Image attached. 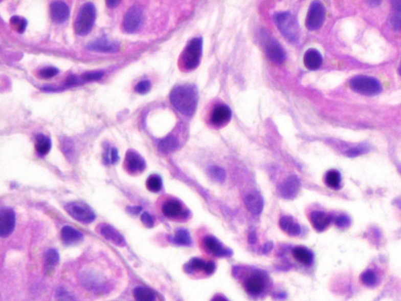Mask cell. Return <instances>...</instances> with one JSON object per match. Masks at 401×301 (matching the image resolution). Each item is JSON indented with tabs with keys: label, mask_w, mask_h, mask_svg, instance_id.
Listing matches in <instances>:
<instances>
[{
	"label": "cell",
	"mask_w": 401,
	"mask_h": 301,
	"mask_svg": "<svg viewBox=\"0 0 401 301\" xmlns=\"http://www.w3.org/2000/svg\"><path fill=\"white\" fill-rule=\"evenodd\" d=\"M170 100L174 107L182 114L191 116L197 105V89L191 85H178L171 92Z\"/></svg>",
	"instance_id": "obj_1"
},
{
	"label": "cell",
	"mask_w": 401,
	"mask_h": 301,
	"mask_svg": "<svg viewBox=\"0 0 401 301\" xmlns=\"http://www.w3.org/2000/svg\"><path fill=\"white\" fill-rule=\"evenodd\" d=\"M96 15L97 11L95 6L92 3L83 4L74 22L75 32L82 36L88 35L94 27Z\"/></svg>",
	"instance_id": "obj_2"
},
{
	"label": "cell",
	"mask_w": 401,
	"mask_h": 301,
	"mask_svg": "<svg viewBox=\"0 0 401 301\" xmlns=\"http://www.w3.org/2000/svg\"><path fill=\"white\" fill-rule=\"evenodd\" d=\"M274 22L281 33L291 42H296L299 37V26L296 17L289 12H281L274 15Z\"/></svg>",
	"instance_id": "obj_3"
},
{
	"label": "cell",
	"mask_w": 401,
	"mask_h": 301,
	"mask_svg": "<svg viewBox=\"0 0 401 301\" xmlns=\"http://www.w3.org/2000/svg\"><path fill=\"white\" fill-rule=\"evenodd\" d=\"M203 54V39L194 38L187 44L181 57L182 67L187 70L195 69L200 63Z\"/></svg>",
	"instance_id": "obj_4"
},
{
	"label": "cell",
	"mask_w": 401,
	"mask_h": 301,
	"mask_svg": "<svg viewBox=\"0 0 401 301\" xmlns=\"http://www.w3.org/2000/svg\"><path fill=\"white\" fill-rule=\"evenodd\" d=\"M65 209L72 218L83 224H90L93 222L96 218L94 211L91 209V206L83 202L75 201L68 203L65 206Z\"/></svg>",
	"instance_id": "obj_5"
},
{
	"label": "cell",
	"mask_w": 401,
	"mask_h": 301,
	"mask_svg": "<svg viewBox=\"0 0 401 301\" xmlns=\"http://www.w3.org/2000/svg\"><path fill=\"white\" fill-rule=\"evenodd\" d=\"M350 87L355 92L365 95H375L382 87L377 79L368 76H357L350 81Z\"/></svg>",
	"instance_id": "obj_6"
},
{
	"label": "cell",
	"mask_w": 401,
	"mask_h": 301,
	"mask_svg": "<svg viewBox=\"0 0 401 301\" xmlns=\"http://www.w3.org/2000/svg\"><path fill=\"white\" fill-rule=\"evenodd\" d=\"M144 9L139 4H134L125 13L123 19L124 30L127 33H133L141 28L144 22Z\"/></svg>",
	"instance_id": "obj_7"
},
{
	"label": "cell",
	"mask_w": 401,
	"mask_h": 301,
	"mask_svg": "<svg viewBox=\"0 0 401 301\" xmlns=\"http://www.w3.org/2000/svg\"><path fill=\"white\" fill-rule=\"evenodd\" d=\"M325 17V9L321 3L314 2L309 7L306 25L309 30H317L321 27Z\"/></svg>",
	"instance_id": "obj_8"
},
{
	"label": "cell",
	"mask_w": 401,
	"mask_h": 301,
	"mask_svg": "<svg viewBox=\"0 0 401 301\" xmlns=\"http://www.w3.org/2000/svg\"><path fill=\"white\" fill-rule=\"evenodd\" d=\"M15 212L11 208L4 207L0 212V235L6 238L10 235L15 227Z\"/></svg>",
	"instance_id": "obj_9"
},
{
	"label": "cell",
	"mask_w": 401,
	"mask_h": 301,
	"mask_svg": "<svg viewBox=\"0 0 401 301\" xmlns=\"http://www.w3.org/2000/svg\"><path fill=\"white\" fill-rule=\"evenodd\" d=\"M124 166L129 174L136 175L144 170L146 163L142 156L136 153L135 150H129L125 155Z\"/></svg>",
	"instance_id": "obj_10"
},
{
	"label": "cell",
	"mask_w": 401,
	"mask_h": 301,
	"mask_svg": "<svg viewBox=\"0 0 401 301\" xmlns=\"http://www.w3.org/2000/svg\"><path fill=\"white\" fill-rule=\"evenodd\" d=\"M87 50L100 53H116L119 51V42L109 40L107 37H101L88 44Z\"/></svg>",
	"instance_id": "obj_11"
},
{
	"label": "cell",
	"mask_w": 401,
	"mask_h": 301,
	"mask_svg": "<svg viewBox=\"0 0 401 301\" xmlns=\"http://www.w3.org/2000/svg\"><path fill=\"white\" fill-rule=\"evenodd\" d=\"M300 188V181L296 176H290L279 186L281 196L286 199H293L296 197Z\"/></svg>",
	"instance_id": "obj_12"
},
{
	"label": "cell",
	"mask_w": 401,
	"mask_h": 301,
	"mask_svg": "<svg viewBox=\"0 0 401 301\" xmlns=\"http://www.w3.org/2000/svg\"><path fill=\"white\" fill-rule=\"evenodd\" d=\"M265 286V278L260 272H256L249 276L244 283L246 291L253 296L261 294L264 290Z\"/></svg>",
	"instance_id": "obj_13"
},
{
	"label": "cell",
	"mask_w": 401,
	"mask_h": 301,
	"mask_svg": "<svg viewBox=\"0 0 401 301\" xmlns=\"http://www.w3.org/2000/svg\"><path fill=\"white\" fill-rule=\"evenodd\" d=\"M50 16L56 23H64L70 16V9L64 2H52L50 4Z\"/></svg>",
	"instance_id": "obj_14"
},
{
	"label": "cell",
	"mask_w": 401,
	"mask_h": 301,
	"mask_svg": "<svg viewBox=\"0 0 401 301\" xmlns=\"http://www.w3.org/2000/svg\"><path fill=\"white\" fill-rule=\"evenodd\" d=\"M266 52L268 57L276 64H281L285 59L284 49L274 39L266 41Z\"/></svg>",
	"instance_id": "obj_15"
},
{
	"label": "cell",
	"mask_w": 401,
	"mask_h": 301,
	"mask_svg": "<svg viewBox=\"0 0 401 301\" xmlns=\"http://www.w3.org/2000/svg\"><path fill=\"white\" fill-rule=\"evenodd\" d=\"M204 246L206 250L215 256H228L231 253L228 249H225L220 243L213 236L208 235L205 237Z\"/></svg>",
	"instance_id": "obj_16"
},
{
	"label": "cell",
	"mask_w": 401,
	"mask_h": 301,
	"mask_svg": "<svg viewBox=\"0 0 401 301\" xmlns=\"http://www.w3.org/2000/svg\"><path fill=\"white\" fill-rule=\"evenodd\" d=\"M244 204L253 214L259 215L263 209L264 202L262 196L259 192L253 191L246 196Z\"/></svg>",
	"instance_id": "obj_17"
},
{
	"label": "cell",
	"mask_w": 401,
	"mask_h": 301,
	"mask_svg": "<svg viewBox=\"0 0 401 301\" xmlns=\"http://www.w3.org/2000/svg\"><path fill=\"white\" fill-rule=\"evenodd\" d=\"M231 118V111L225 104L216 106L211 115V121L215 125H222L228 123Z\"/></svg>",
	"instance_id": "obj_18"
},
{
	"label": "cell",
	"mask_w": 401,
	"mask_h": 301,
	"mask_svg": "<svg viewBox=\"0 0 401 301\" xmlns=\"http://www.w3.org/2000/svg\"><path fill=\"white\" fill-rule=\"evenodd\" d=\"M100 234H102L106 240L110 241V243H114L116 246H124L125 245V241L123 236L110 225L104 224L100 227Z\"/></svg>",
	"instance_id": "obj_19"
},
{
	"label": "cell",
	"mask_w": 401,
	"mask_h": 301,
	"mask_svg": "<svg viewBox=\"0 0 401 301\" xmlns=\"http://www.w3.org/2000/svg\"><path fill=\"white\" fill-rule=\"evenodd\" d=\"M331 216L325 212L315 211L310 215V222L313 227L318 231H323L328 228L331 223Z\"/></svg>",
	"instance_id": "obj_20"
},
{
	"label": "cell",
	"mask_w": 401,
	"mask_h": 301,
	"mask_svg": "<svg viewBox=\"0 0 401 301\" xmlns=\"http://www.w3.org/2000/svg\"><path fill=\"white\" fill-rule=\"evenodd\" d=\"M61 239L64 244L71 246L82 241L83 235L80 231L72 228L71 226H65L61 231Z\"/></svg>",
	"instance_id": "obj_21"
},
{
	"label": "cell",
	"mask_w": 401,
	"mask_h": 301,
	"mask_svg": "<svg viewBox=\"0 0 401 301\" xmlns=\"http://www.w3.org/2000/svg\"><path fill=\"white\" fill-rule=\"evenodd\" d=\"M305 66L309 70H317L321 67L322 64L323 59L321 54L318 52V50L310 49L306 51L303 58Z\"/></svg>",
	"instance_id": "obj_22"
},
{
	"label": "cell",
	"mask_w": 401,
	"mask_h": 301,
	"mask_svg": "<svg viewBox=\"0 0 401 301\" xmlns=\"http://www.w3.org/2000/svg\"><path fill=\"white\" fill-rule=\"evenodd\" d=\"M162 212L168 218H178L183 213L182 204L176 199H169L162 206Z\"/></svg>",
	"instance_id": "obj_23"
},
{
	"label": "cell",
	"mask_w": 401,
	"mask_h": 301,
	"mask_svg": "<svg viewBox=\"0 0 401 301\" xmlns=\"http://www.w3.org/2000/svg\"><path fill=\"white\" fill-rule=\"evenodd\" d=\"M279 225L281 230L289 235L297 236L301 233L300 226L297 223L295 222L292 217H282L280 219Z\"/></svg>",
	"instance_id": "obj_24"
},
{
	"label": "cell",
	"mask_w": 401,
	"mask_h": 301,
	"mask_svg": "<svg viewBox=\"0 0 401 301\" xmlns=\"http://www.w3.org/2000/svg\"><path fill=\"white\" fill-rule=\"evenodd\" d=\"M293 254L295 259L302 265H309L312 264L314 256L310 251L306 248L302 246L296 247L293 249Z\"/></svg>",
	"instance_id": "obj_25"
},
{
	"label": "cell",
	"mask_w": 401,
	"mask_h": 301,
	"mask_svg": "<svg viewBox=\"0 0 401 301\" xmlns=\"http://www.w3.org/2000/svg\"><path fill=\"white\" fill-rule=\"evenodd\" d=\"M179 147V142L177 139L173 136H168L163 139L161 140L159 143V148L161 153L169 154L176 150Z\"/></svg>",
	"instance_id": "obj_26"
},
{
	"label": "cell",
	"mask_w": 401,
	"mask_h": 301,
	"mask_svg": "<svg viewBox=\"0 0 401 301\" xmlns=\"http://www.w3.org/2000/svg\"><path fill=\"white\" fill-rule=\"evenodd\" d=\"M35 147L37 153L40 156H46L51 149V141L47 136L38 134L35 137Z\"/></svg>",
	"instance_id": "obj_27"
},
{
	"label": "cell",
	"mask_w": 401,
	"mask_h": 301,
	"mask_svg": "<svg viewBox=\"0 0 401 301\" xmlns=\"http://www.w3.org/2000/svg\"><path fill=\"white\" fill-rule=\"evenodd\" d=\"M208 262L199 259V258H193L189 262L187 263L184 265V271L188 274L194 272L196 271H202L206 274V268H207Z\"/></svg>",
	"instance_id": "obj_28"
},
{
	"label": "cell",
	"mask_w": 401,
	"mask_h": 301,
	"mask_svg": "<svg viewBox=\"0 0 401 301\" xmlns=\"http://www.w3.org/2000/svg\"><path fill=\"white\" fill-rule=\"evenodd\" d=\"M134 297L137 301H154L155 295L147 288L137 287L133 291Z\"/></svg>",
	"instance_id": "obj_29"
},
{
	"label": "cell",
	"mask_w": 401,
	"mask_h": 301,
	"mask_svg": "<svg viewBox=\"0 0 401 301\" xmlns=\"http://www.w3.org/2000/svg\"><path fill=\"white\" fill-rule=\"evenodd\" d=\"M172 243L179 246H189L191 243L189 233L187 230H178L175 236L172 238Z\"/></svg>",
	"instance_id": "obj_30"
},
{
	"label": "cell",
	"mask_w": 401,
	"mask_h": 301,
	"mask_svg": "<svg viewBox=\"0 0 401 301\" xmlns=\"http://www.w3.org/2000/svg\"><path fill=\"white\" fill-rule=\"evenodd\" d=\"M325 182L328 187L337 188L341 182L340 173L336 170L328 171L325 176Z\"/></svg>",
	"instance_id": "obj_31"
},
{
	"label": "cell",
	"mask_w": 401,
	"mask_h": 301,
	"mask_svg": "<svg viewBox=\"0 0 401 301\" xmlns=\"http://www.w3.org/2000/svg\"><path fill=\"white\" fill-rule=\"evenodd\" d=\"M147 189L152 192H158L162 189V178L158 175H151L147 178Z\"/></svg>",
	"instance_id": "obj_32"
},
{
	"label": "cell",
	"mask_w": 401,
	"mask_h": 301,
	"mask_svg": "<svg viewBox=\"0 0 401 301\" xmlns=\"http://www.w3.org/2000/svg\"><path fill=\"white\" fill-rule=\"evenodd\" d=\"M46 267L47 269L52 270L59 262V254L55 249L47 251L45 256Z\"/></svg>",
	"instance_id": "obj_33"
},
{
	"label": "cell",
	"mask_w": 401,
	"mask_h": 301,
	"mask_svg": "<svg viewBox=\"0 0 401 301\" xmlns=\"http://www.w3.org/2000/svg\"><path fill=\"white\" fill-rule=\"evenodd\" d=\"M10 25L19 33H23L27 28V20L19 16H14L10 18Z\"/></svg>",
	"instance_id": "obj_34"
},
{
	"label": "cell",
	"mask_w": 401,
	"mask_h": 301,
	"mask_svg": "<svg viewBox=\"0 0 401 301\" xmlns=\"http://www.w3.org/2000/svg\"><path fill=\"white\" fill-rule=\"evenodd\" d=\"M209 174L215 181L222 183L226 179V173L219 166H212L209 168Z\"/></svg>",
	"instance_id": "obj_35"
},
{
	"label": "cell",
	"mask_w": 401,
	"mask_h": 301,
	"mask_svg": "<svg viewBox=\"0 0 401 301\" xmlns=\"http://www.w3.org/2000/svg\"><path fill=\"white\" fill-rule=\"evenodd\" d=\"M361 280L367 286H373L376 284L377 276L372 271H367L363 273L361 275Z\"/></svg>",
	"instance_id": "obj_36"
},
{
	"label": "cell",
	"mask_w": 401,
	"mask_h": 301,
	"mask_svg": "<svg viewBox=\"0 0 401 301\" xmlns=\"http://www.w3.org/2000/svg\"><path fill=\"white\" fill-rule=\"evenodd\" d=\"M59 73V70L57 68L46 67L39 71V76L42 79H48L53 78Z\"/></svg>",
	"instance_id": "obj_37"
},
{
	"label": "cell",
	"mask_w": 401,
	"mask_h": 301,
	"mask_svg": "<svg viewBox=\"0 0 401 301\" xmlns=\"http://www.w3.org/2000/svg\"><path fill=\"white\" fill-rule=\"evenodd\" d=\"M103 76H104V72L101 71L86 72L82 75V80L85 82H92V81L100 80Z\"/></svg>",
	"instance_id": "obj_38"
},
{
	"label": "cell",
	"mask_w": 401,
	"mask_h": 301,
	"mask_svg": "<svg viewBox=\"0 0 401 301\" xmlns=\"http://www.w3.org/2000/svg\"><path fill=\"white\" fill-rule=\"evenodd\" d=\"M151 83L149 80H143L136 85L135 91L137 94H146L150 91Z\"/></svg>",
	"instance_id": "obj_39"
},
{
	"label": "cell",
	"mask_w": 401,
	"mask_h": 301,
	"mask_svg": "<svg viewBox=\"0 0 401 301\" xmlns=\"http://www.w3.org/2000/svg\"><path fill=\"white\" fill-rule=\"evenodd\" d=\"M391 22L395 29L401 31V10H395V13L393 17H392Z\"/></svg>",
	"instance_id": "obj_40"
},
{
	"label": "cell",
	"mask_w": 401,
	"mask_h": 301,
	"mask_svg": "<svg viewBox=\"0 0 401 301\" xmlns=\"http://www.w3.org/2000/svg\"><path fill=\"white\" fill-rule=\"evenodd\" d=\"M141 221H142L143 224L147 228H152L153 226H154V219H153L152 217L149 214L148 212H144L141 215Z\"/></svg>",
	"instance_id": "obj_41"
},
{
	"label": "cell",
	"mask_w": 401,
	"mask_h": 301,
	"mask_svg": "<svg viewBox=\"0 0 401 301\" xmlns=\"http://www.w3.org/2000/svg\"><path fill=\"white\" fill-rule=\"evenodd\" d=\"M336 224L338 226H340V227H346L349 224V218H347L346 216H344V215H341V216L338 217L336 220Z\"/></svg>",
	"instance_id": "obj_42"
},
{
	"label": "cell",
	"mask_w": 401,
	"mask_h": 301,
	"mask_svg": "<svg viewBox=\"0 0 401 301\" xmlns=\"http://www.w3.org/2000/svg\"><path fill=\"white\" fill-rule=\"evenodd\" d=\"M79 79L75 75H72L70 77H69V79H67L65 82V87H74V85H77L79 83Z\"/></svg>",
	"instance_id": "obj_43"
},
{
	"label": "cell",
	"mask_w": 401,
	"mask_h": 301,
	"mask_svg": "<svg viewBox=\"0 0 401 301\" xmlns=\"http://www.w3.org/2000/svg\"><path fill=\"white\" fill-rule=\"evenodd\" d=\"M110 162H112L113 164L116 163L119 161V156L118 154V150L116 148H112L110 150Z\"/></svg>",
	"instance_id": "obj_44"
},
{
	"label": "cell",
	"mask_w": 401,
	"mask_h": 301,
	"mask_svg": "<svg viewBox=\"0 0 401 301\" xmlns=\"http://www.w3.org/2000/svg\"><path fill=\"white\" fill-rule=\"evenodd\" d=\"M141 210L142 209L140 206H128L127 208L128 212L132 215H138Z\"/></svg>",
	"instance_id": "obj_45"
},
{
	"label": "cell",
	"mask_w": 401,
	"mask_h": 301,
	"mask_svg": "<svg viewBox=\"0 0 401 301\" xmlns=\"http://www.w3.org/2000/svg\"><path fill=\"white\" fill-rule=\"evenodd\" d=\"M364 153V148L358 147V148L349 150V153H348V155H349V156H358V155L361 154V153Z\"/></svg>",
	"instance_id": "obj_46"
},
{
	"label": "cell",
	"mask_w": 401,
	"mask_h": 301,
	"mask_svg": "<svg viewBox=\"0 0 401 301\" xmlns=\"http://www.w3.org/2000/svg\"><path fill=\"white\" fill-rule=\"evenodd\" d=\"M249 242L250 244H256L257 242V235L255 231L251 232L249 235Z\"/></svg>",
	"instance_id": "obj_47"
},
{
	"label": "cell",
	"mask_w": 401,
	"mask_h": 301,
	"mask_svg": "<svg viewBox=\"0 0 401 301\" xmlns=\"http://www.w3.org/2000/svg\"><path fill=\"white\" fill-rule=\"evenodd\" d=\"M59 296H60V301H71L70 296L66 294L65 291H64V290L61 292V293L59 294Z\"/></svg>",
	"instance_id": "obj_48"
},
{
	"label": "cell",
	"mask_w": 401,
	"mask_h": 301,
	"mask_svg": "<svg viewBox=\"0 0 401 301\" xmlns=\"http://www.w3.org/2000/svg\"><path fill=\"white\" fill-rule=\"evenodd\" d=\"M273 246H274V245H273L272 243H266V244L263 246V248H262V252L264 253H269L270 251L272 249Z\"/></svg>",
	"instance_id": "obj_49"
},
{
	"label": "cell",
	"mask_w": 401,
	"mask_h": 301,
	"mask_svg": "<svg viewBox=\"0 0 401 301\" xmlns=\"http://www.w3.org/2000/svg\"><path fill=\"white\" fill-rule=\"evenodd\" d=\"M120 4L119 1H107V2H106V4H107L110 8H114V7H117L118 4Z\"/></svg>",
	"instance_id": "obj_50"
},
{
	"label": "cell",
	"mask_w": 401,
	"mask_h": 301,
	"mask_svg": "<svg viewBox=\"0 0 401 301\" xmlns=\"http://www.w3.org/2000/svg\"><path fill=\"white\" fill-rule=\"evenodd\" d=\"M211 301H228V299H226L224 296H221V295H217V296H215L214 297L212 298V300Z\"/></svg>",
	"instance_id": "obj_51"
},
{
	"label": "cell",
	"mask_w": 401,
	"mask_h": 301,
	"mask_svg": "<svg viewBox=\"0 0 401 301\" xmlns=\"http://www.w3.org/2000/svg\"><path fill=\"white\" fill-rule=\"evenodd\" d=\"M399 74H400L401 75V64H400V66H399Z\"/></svg>",
	"instance_id": "obj_52"
}]
</instances>
